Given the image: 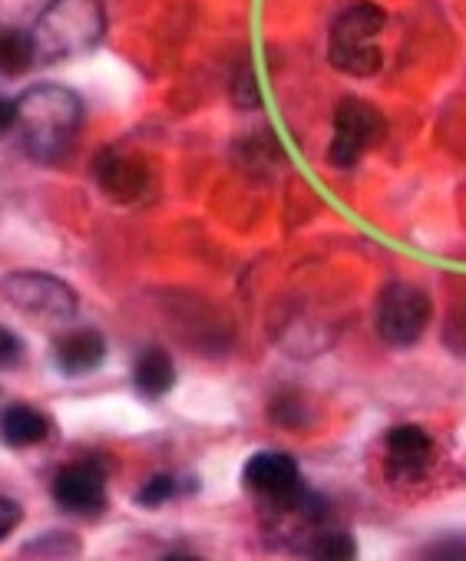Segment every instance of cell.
I'll use <instances>...</instances> for the list:
<instances>
[{
	"label": "cell",
	"mask_w": 466,
	"mask_h": 561,
	"mask_svg": "<svg viewBox=\"0 0 466 561\" xmlns=\"http://www.w3.org/2000/svg\"><path fill=\"white\" fill-rule=\"evenodd\" d=\"M0 291L18 311L47 324H67L80 308V298L67 280L44 271H14L0 280Z\"/></svg>",
	"instance_id": "obj_4"
},
{
	"label": "cell",
	"mask_w": 466,
	"mask_h": 561,
	"mask_svg": "<svg viewBox=\"0 0 466 561\" xmlns=\"http://www.w3.org/2000/svg\"><path fill=\"white\" fill-rule=\"evenodd\" d=\"M380 129H384V119L367 100H357V96L344 100L334 110V133H331V146H328V162L341 172L354 169L364 159V152L374 146Z\"/></svg>",
	"instance_id": "obj_7"
},
{
	"label": "cell",
	"mask_w": 466,
	"mask_h": 561,
	"mask_svg": "<svg viewBox=\"0 0 466 561\" xmlns=\"http://www.w3.org/2000/svg\"><path fill=\"white\" fill-rule=\"evenodd\" d=\"M50 492L54 502L73 515H100L106 508V476L93 462H77L60 469Z\"/></svg>",
	"instance_id": "obj_9"
},
{
	"label": "cell",
	"mask_w": 466,
	"mask_h": 561,
	"mask_svg": "<svg viewBox=\"0 0 466 561\" xmlns=\"http://www.w3.org/2000/svg\"><path fill=\"white\" fill-rule=\"evenodd\" d=\"M133 380H136V390L149 400H159L172 390L175 383V367H172V357L162 351V347H149L136 357V367H133Z\"/></svg>",
	"instance_id": "obj_11"
},
{
	"label": "cell",
	"mask_w": 466,
	"mask_h": 561,
	"mask_svg": "<svg viewBox=\"0 0 466 561\" xmlns=\"http://www.w3.org/2000/svg\"><path fill=\"white\" fill-rule=\"evenodd\" d=\"M83 123V103L77 93L44 83L31 87L18 100V133L21 146L37 162H57L77 139Z\"/></svg>",
	"instance_id": "obj_1"
},
{
	"label": "cell",
	"mask_w": 466,
	"mask_h": 561,
	"mask_svg": "<svg viewBox=\"0 0 466 561\" xmlns=\"http://www.w3.org/2000/svg\"><path fill=\"white\" fill-rule=\"evenodd\" d=\"M34 60V44H31V34H21V31H8L0 34V73L4 77H21Z\"/></svg>",
	"instance_id": "obj_14"
},
{
	"label": "cell",
	"mask_w": 466,
	"mask_h": 561,
	"mask_svg": "<svg viewBox=\"0 0 466 561\" xmlns=\"http://www.w3.org/2000/svg\"><path fill=\"white\" fill-rule=\"evenodd\" d=\"M106 360V341L100 331L83 328V331H70L67 337H60L57 344V367L70 377L90 374Z\"/></svg>",
	"instance_id": "obj_10"
},
{
	"label": "cell",
	"mask_w": 466,
	"mask_h": 561,
	"mask_svg": "<svg viewBox=\"0 0 466 561\" xmlns=\"http://www.w3.org/2000/svg\"><path fill=\"white\" fill-rule=\"evenodd\" d=\"M387 27V14L371 4V0H357V4L344 8L331 24L328 41V60L334 70L367 80L384 67L380 34Z\"/></svg>",
	"instance_id": "obj_3"
},
{
	"label": "cell",
	"mask_w": 466,
	"mask_h": 561,
	"mask_svg": "<svg viewBox=\"0 0 466 561\" xmlns=\"http://www.w3.org/2000/svg\"><path fill=\"white\" fill-rule=\"evenodd\" d=\"M21 518H24V512H21L18 502L0 499V538H8V535L21 525Z\"/></svg>",
	"instance_id": "obj_16"
},
{
	"label": "cell",
	"mask_w": 466,
	"mask_h": 561,
	"mask_svg": "<svg viewBox=\"0 0 466 561\" xmlns=\"http://www.w3.org/2000/svg\"><path fill=\"white\" fill-rule=\"evenodd\" d=\"M175 492H179L175 476H152V479L136 492V502H139V505H146V508H156V505H162V502L175 499Z\"/></svg>",
	"instance_id": "obj_15"
},
{
	"label": "cell",
	"mask_w": 466,
	"mask_h": 561,
	"mask_svg": "<svg viewBox=\"0 0 466 561\" xmlns=\"http://www.w3.org/2000/svg\"><path fill=\"white\" fill-rule=\"evenodd\" d=\"M47 420L31 410V407H11L4 413V423H0V433H4V443L11 446H37L47 439Z\"/></svg>",
	"instance_id": "obj_12"
},
{
	"label": "cell",
	"mask_w": 466,
	"mask_h": 561,
	"mask_svg": "<svg viewBox=\"0 0 466 561\" xmlns=\"http://www.w3.org/2000/svg\"><path fill=\"white\" fill-rule=\"evenodd\" d=\"M433 318V305L430 295L417 285H407V280H390V285L380 291L377 298V337L390 347H413Z\"/></svg>",
	"instance_id": "obj_5"
},
{
	"label": "cell",
	"mask_w": 466,
	"mask_h": 561,
	"mask_svg": "<svg viewBox=\"0 0 466 561\" xmlns=\"http://www.w3.org/2000/svg\"><path fill=\"white\" fill-rule=\"evenodd\" d=\"M18 123V103L0 96V133H8Z\"/></svg>",
	"instance_id": "obj_18"
},
{
	"label": "cell",
	"mask_w": 466,
	"mask_h": 561,
	"mask_svg": "<svg viewBox=\"0 0 466 561\" xmlns=\"http://www.w3.org/2000/svg\"><path fill=\"white\" fill-rule=\"evenodd\" d=\"M100 182L120 198H129V195H136L139 188H143V169H136L129 159H123V156H106L103 162H100Z\"/></svg>",
	"instance_id": "obj_13"
},
{
	"label": "cell",
	"mask_w": 466,
	"mask_h": 561,
	"mask_svg": "<svg viewBox=\"0 0 466 561\" xmlns=\"http://www.w3.org/2000/svg\"><path fill=\"white\" fill-rule=\"evenodd\" d=\"M106 34L103 0H50L31 31L34 60L60 64L100 47Z\"/></svg>",
	"instance_id": "obj_2"
},
{
	"label": "cell",
	"mask_w": 466,
	"mask_h": 561,
	"mask_svg": "<svg viewBox=\"0 0 466 561\" xmlns=\"http://www.w3.org/2000/svg\"><path fill=\"white\" fill-rule=\"evenodd\" d=\"M384 466L397 485L420 482L433 466V439L417 423H397L384 433Z\"/></svg>",
	"instance_id": "obj_8"
},
{
	"label": "cell",
	"mask_w": 466,
	"mask_h": 561,
	"mask_svg": "<svg viewBox=\"0 0 466 561\" xmlns=\"http://www.w3.org/2000/svg\"><path fill=\"white\" fill-rule=\"evenodd\" d=\"M242 482L252 495H259L265 502V508L272 515L298 505L305 495H308V485L302 479V469L298 462L288 456V453H279V449H262L255 453L246 469H242Z\"/></svg>",
	"instance_id": "obj_6"
},
{
	"label": "cell",
	"mask_w": 466,
	"mask_h": 561,
	"mask_svg": "<svg viewBox=\"0 0 466 561\" xmlns=\"http://www.w3.org/2000/svg\"><path fill=\"white\" fill-rule=\"evenodd\" d=\"M18 357H21V341H18L11 331L0 328V367L18 364Z\"/></svg>",
	"instance_id": "obj_17"
}]
</instances>
